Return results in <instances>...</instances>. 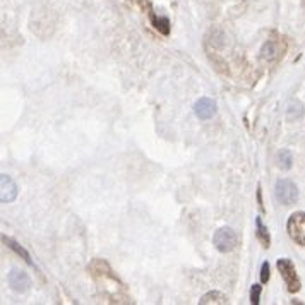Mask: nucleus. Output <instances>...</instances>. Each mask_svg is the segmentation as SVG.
Returning <instances> with one entry per match:
<instances>
[{
  "label": "nucleus",
  "mask_w": 305,
  "mask_h": 305,
  "mask_svg": "<svg viewBox=\"0 0 305 305\" xmlns=\"http://www.w3.org/2000/svg\"><path fill=\"white\" fill-rule=\"evenodd\" d=\"M88 271L91 274V278H93L94 281H96V285L99 288L103 290V293L107 295L108 298H112V302H124L122 298V283L119 281V278L115 276V273L112 271L110 264L107 263V261L103 259H94L93 263L88 266Z\"/></svg>",
  "instance_id": "f257e3e1"
},
{
  "label": "nucleus",
  "mask_w": 305,
  "mask_h": 305,
  "mask_svg": "<svg viewBox=\"0 0 305 305\" xmlns=\"http://www.w3.org/2000/svg\"><path fill=\"white\" fill-rule=\"evenodd\" d=\"M276 268L281 274L283 281H285L286 290H288L290 293H297V291L300 290V286H302V283H300V278L297 274V269H295V264L291 263L288 257H281V259H278Z\"/></svg>",
  "instance_id": "f03ea898"
},
{
  "label": "nucleus",
  "mask_w": 305,
  "mask_h": 305,
  "mask_svg": "<svg viewBox=\"0 0 305 305\" xmlns=\"http://www.w3.org/2000/svg\"><path fill=\"white\" fill-rule=\"evenodd\" d=\"M238 243V237L235 233L233 228L230 226H221L220 230H216V233L213 235V245L216 247L218 252L221 254H228V252L235 250Z\"/></svg>",
  "instance_id": "7ed1b4c3"
},
{
  "label": "nucleus",
  "mask_w": 305,
  "mask_h": 305,
  "mask_svg": "<svg viewBox=\"0 0 305 305\" xmlns=\"http://www.w3.org/2000/svg\"><path fill=\"white\" fill-rule=\"evenodd\" d=\"M274 194L283 206H291L298 201V187L290 178H280L274 187Z\"/></svg>",
  "instance_id": "20e7f679"
},
{
  "label": "nucleus",
  "mask_w": 305,
  "mask_h": 305,
  "mask_svg": "<svg viewBox=\"0 0 305 305\" xmlns=\"http://www.w3.org/2000/svg\"><path fill=\"white\" fill-rule=\"evenodd\" d=\"M286 232H288L290 238L297 245L305 247V213L297 211L293 213L288 221H286Z\"/></svg>",
  "instance_id": "39448f33"
},
{
  "label": "nucleus",
  "mask_w": 305,
  "mask_h": 305,
  "mask_svg": "<svg viewBox=\"0 0 305 305\" xmlns=\"http://www.w3.org/2000/svg\"><path fill=\"white\" fill-rule=\"evenodd\" d=\"M216 103L215 99L211 98H199L197 101L194 103V113L199 120H209L216 115Z\"/></svg>",
  "instance_id": "423d86ee"
},
{
  "label": "nucleus",
  "mask_w": 305,
  "mask_h": 305,
  "mask_svg": "<svg viewBox=\"0 0 305 305\" xmlns=\"http://www.w3.org/2000/svg\"><path fill=\"white\" fill-rule=\"evenodd\" d=\"M7 281L9 285H11V288L17 291V293H24V291H28L29 286H31V280H29L28 273L19 271V269H12L7 276Z\"/></svg>",
  "instance_id": "0eeeda50"
},
{
  "label": "nucleus",
  "mask_w": 305,
  "mask_h": 305,
  "mask_svg": "<svg viewBox=\"0 0 305 305\" xmlns=\"http://www.w3.org/2000/svg\"><path fill=\"white\" fill-rule=\"evenodd\" d=\"M17 185L16 182L12 180L9 175H0V201H2L4 204H9L12 201H16L17 197Z\"/></svg>",
  "instance_id": "6e6552de"
},
{
  "label": "nucleus",
  "mask_w": 305,
  "mask_h": 305,
  "mask_svg": "<svg viewBox=\"0 0 305 305\" xmlns=\"http://www.w3.org/2000/svg\"><path fill=\"white\" fill-rule=\"evenodd\" d=\"M283 52H285V45H281L278 40H268L261 50V59L269 64L276 62L280 57H283Z\"/></svg>",
  "instance_id": "1a4fd4ad"
},
{
  "label": "nucleus",
  "mask_w": 305,
  "mask_h": 305,
  "mask_svg": "<svg viewBox=\"0 0 305 305\" xmlns=\"http://www.w3.org/2000/svg\"><path fill=\"white\" fill-rule=\"evenodd\" d=\"M256 235H257V240L263 243L264 249H269V245H271V237H269V230H268V226L263 223V218L261 216L256 218Z\"/></svg>",
  "instance_id": "9d476101"
},
{
  "label": "nucleus",
  "mask_w": 305,
  "mask_h": 305,
  "mask_svg": "<svg viewBox=\"0 0 305 305\" xmlns=\"http://www.w3.org/2000/svg\"><path fill=\"white\" fill-rule=\"evenodd\" d=\"M199 303H201V305H211V303H221V305H225V303H228V297L221 293V291L215 290V291H209V293L204 295V297L199 300Z\"/></svg>",
  "instance_id": "9b49d317"
},
{
  "label": "nucleus",
  "mask_w": 305,
  "mask_h": 305,
  "mask_svg": "<svg viewBox=\"0 0 305 305\" xmlns=\"http://www.w3.org/2000/svg\"><path fill=\"white\" fill-rule=\"evenodd\" d=\"M149 19L152 26H155V29L158 33H161L163 36H168L170 34V21L167 19V17H156L152 12H149Z\"/></svg>",
  "instance_id": "f8f14e48"
},
{
  "label": "nucleus",
  "mask_w": 305,
  "mask_h": 305,
  "mask_svg": "<svg viewBox=\"0 0 305 305\" xmlns=\"http://www.w3.org/2000/svg\"><path fill=\"white\" fill-rule=\"evenodd\" d=\"M276 161H278V167L281 170H290L291 165H293V156H291V152L288 149H281L278 152Z\"/></svg>",
  "instance_id": "ddd939ff"
},
{
  "label": "nucleus",
  "mask_w": 305,
  "mask_h": 305,
  "mask_svg": "<svg viewBox=\"0 0 305 305\" xmlns=\"http://www.w3.org/2000/svg\"><path fill=\"white\" fill-rule=\"evenodd\" d=\"M2 240L6 242L7 245L11 247V249L14 250L17 256H23V259L26 261V263H28V264H33V263H31V257H29V254L23 249V247L19 245V243H16L14 240H11V238H6V237H2Z\"/></svg>",
  "instance_id": "4468645a"
},
{
  "label": "nucleus",
  "mask_w": 305,
  "mask_h": 305,
  "mask_svg": "<svg viewBox=\"0 0 305 305\" xmlns=\"http://www.w3.org/2000/svg\"><path fill=\"white\" fill-rule=\"evenodd\" d=\"M303 115V105L300 101H291L288 107V120H298Z\"/></svg>",
  "instance_id": "2eb2a0df"
},
{
  "label": "nucleus",
  "mask_w": 305,
  "mask_h": 305,
  "mask_svg": "<svg viewBox=\"0 0 305 305\" xmlns=\"http://www.w3.org/2000/svg\"><path fill=\"white\" fill-rule=\"evenodd\" d=\"M261 291H263V286H261V285H252V288H250V303L252 305L259 303Z\"/></svg>",
  "instance_id": "dca6fc26"
},
{
  "label": "nucleus",
  "mask_w": 305,
  "mask_h": 305,
  "mask_svg": "<svg viewBox=\"0 0 305 305\" xmlns=\"http://www.w3.org/2000/svg\"><path fill=\"white\" fill-rule=\"evenodd\" d=\"M269 263L266 261V263H263V266H261V281L263 283H268L269 281Z\"/></svg>",
  "instance_id": "f3484780"
}]
</instances>
